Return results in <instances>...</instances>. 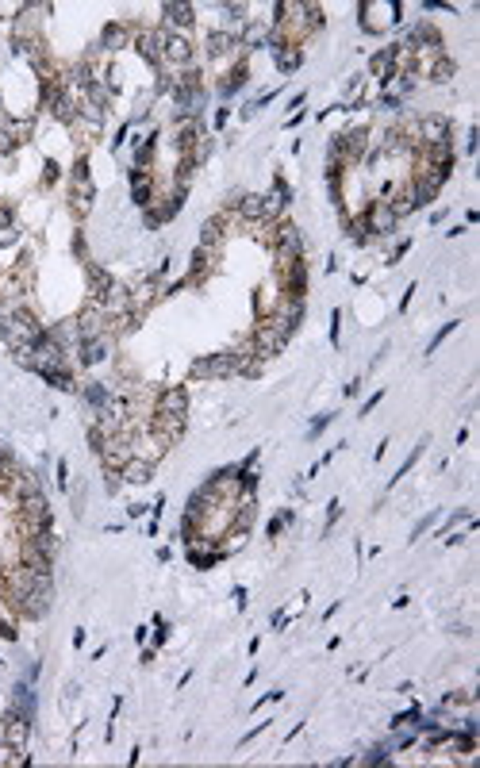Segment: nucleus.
Instances as JSON below:
<instances>
[{
    "instance_id": "0eeeda50",
    "label": "nucleus",
    "mask_w": 480,
    "mask_h": 768,
    "mask_svg": "<svg viewBox=\"0 0 480 768\" xmlns=\"http://www.w3.org/2000/svg\"><path fill=\"white\" fill-rule=\"evenodd\" d=\"M277 50V65L280 70H296L300 65V50H285V46H273Z\"/></svg>"
},
{
    "instance_id": "f257e3e1",
    "label": "nucleus",
    "mask_w": 480,
    "mask_h": 768,
    "mask_svg": "<svg viewBox=\"0 0 480 768\" xmlns=\"http://www.w3.org/2000/svg\"><path fill=\"white\" fill-rule=\"evenodd\" d=\"M234 369H239V357L234 354H215V357H208V362H196L192 377H227V373H234Z\"/></svg>"
},
{
    "instance_id": "7ed1b4c3",
    "label": "nucleus",
    "mask_w": 480,
    "mask_h": 768,
    "mask_svg": "<svg viewBox=\"0 0 480 768\" xmlns=\"http://www.w3.org/2000/svg\"><path fill=\"white\" fill-rule=\"evenodd\" d=\"M4 742H8V749H23V742H27V715H8L4 718Z\"/></svg>"
},
{
    "instance_id": "20e7f679",
    "label": "nucleus",
    "mask_w": 480,
    "mask_h": 768,
    "mask_svg": "<svg viewBox=\"0 0 480 768\" xmlns=\"http://www.w3.org/2000/svg\"><path fill=\"white\" fill-rule=\"evenodd\" d=\"M185 407H188L185 388H165V392L158 396V411H165V415H185Z\"/></svg>"
},
{
    "instance_id": "39448f33",
    "label": "nucleus",
    "mask_w": 480,
    "mask_h": 768,
    "mask_svg": "<svg viewBox=\"0 0 480 768\" xmlns=\"http://www.w3.org/2000/svg\"><path fill=\"white\" fill-rule=\"evenodd\" d=\"M119 472H124V480H131V485H146L150 472H154V465H150V461H135V458H131Z\"/></svg>"
},
{
    "instance_id": "423d86ee",
    "label": "nucleus",
    "mask_w": 480,
    "mask_h": 768,
    "mask_svg": "<svg viewBox=\"0 0 480 768\" xmlns=\"http://www.w3.org/2000/svg\"><path fill=\"white\" fill-rule=\"evenodd\" d=\"M150 193H154V185H150L146 173L131 177V196H135V204H150Z\"/></svg>"
},
{
    "instance_id": "f03ea898",
    "label": "nucleus",
    "mask_w": 480,
    "mask_h": 768,
    "mask_svg": "<svg viewBox=\"0 0 480 768\" xmlns=\"http://www.w3.org/2000/svg\"><path fill=\"white\" fill-rule=\"evenodd\" d=\"M392 223H396V215H392V207H388V204H373V207H369V215H365V227H369L373 234H388V231H392Z\"/></svg>"
},
{
    "instance_id": "6e6552de",
    "label": "nucleus",
    "mask_w": 480,
    "mask_h": 768,
    "mask_svg": "<svg viewBox=\"0 0 480 768\" xmlns=\"http://www.w3.org/2000/svg\"><path fill=\"white\" fill-rule=\"evenodd\" d=\"M104 43H108V46L127 43V27H119V23H116V27H108V31H104Z\"/></svg>"
}]
</instances>
